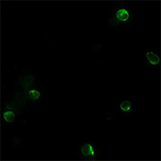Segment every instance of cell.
I'll return each instance as SVG.
<instances>
[{
    "instance_id": "obj_1",
    "label": "cell",
    "mask_w": 161,
    "mask_h": 161,
    "mask_svg": "<svg viewBox=\"0 0 161 161\" xmlns=\"http://www.w3.org/2000/svg\"><path fill=\"white\" fill-rule=\"evenodd\" d=\"M80 155L84 159L93 160L97 156V149L92 143L84 142L80 145Z\"/></svg>"
},
{
    "instance_id": "obj_2",
    "label": "cell",
    "mask_w": 161,
    "mask_h": 161,
    "mask_svg": "<svg viewBox=\"0 0 161 161\" xmlns=\"http://www.w3.org/2000/svg\"><path fill=\"white\" fill-rule=\"evenodd\" d=\"M114 16L117 19L120 23H128L130 22L132 16L130 10L127 8L121 7L115 10Z\"/></svg>"
},
{
    "instance_id": "obj_3",
    "label": "cell",
    "mask_w": 161,
    "mask_h": 161,
    "mask_svg": "<svg viewBox=\"0 0 161 161\" xmlns=\"http://www.w3.org/2000/svg\"><path fill=\"white\" fill-rule=\"evenodd\" d=\"M145 60L152 68H158L160 64V56L158 52L147 51L145 52Z\"/></svg>"
},
{
    "instance_id": "obj_4",
    "label": "cell",
    "mask_w": 161,
    "mask_h": 161,
    "mask_svg": "<svg viewBox=\"0 0 161 161\" xmlns=\"http://www.w3.org/2000/svg\"><path fill=\"white\" fill-rule=\"evenodd\" d=\"M119 108L121 111L126 114L132 113L134 110V105L133 101L130 100H124L120 103Z\"/></svg>"
},
{
    "instance_id": "obj_5",
    "label": "cell",
    "mask_w": 161,
    "mask_h": 161,
    "mask_svg": "<svg viewBox=\"0 0 161 161\" xmlns=\"http://www.w3.org/2000/svg\"><path fill=\"white\" fill-rule=\"evenodd\" d=\"M29 96L32 101H36L40 99L41 97V92L36 89H31L29 92Z\"/></svg>"
},
{
    "instance_id": "obj_6",
    "label": "cell",
    "mask_w": 161,
    "mask_h": 161,
    "mask_svg": "<svg viewBox=\"0 0 161 161\" xmlns=\"http://www.w3.org/2000/svg\"><path fill=\"white\" fill-rule=\"evenodd\" d=\"M3 118L8 123H13L15 120V114L12 111H7L4 112Z\"/></svg>"
},
{
    "instance_id": "obj_7",
    "label": "cell",
    "mask_w": 161,
    "mask_h": 161,
    "mask_svg": "<svg viewBox=\"0 0 161 161\" xmlns=\"http://www.w3.org/2000/svg\"><path fill=\"white\" fill-rule=\"evenodd\" d=\"M109 22H110V24L112 26H114V27H117L120 24V22L119 20H118L115 17V16L111 17L110 19H109Z\"/></svg>"
}]
</instances>
